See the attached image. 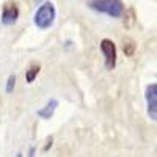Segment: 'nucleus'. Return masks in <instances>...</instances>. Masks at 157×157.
Instances as JSON below:
<instances>
[{"label":"nucleus","instance_id":"obj_2","mask_svg":"<svg viewBox=\"0 0 157 157\" xmlns=\"http://www.w3.org/2000/svg\"><path fill=\"white\" fill-rule=\"evenodd\" d=\"M55 21V6L52 3H44L35 13V25L41 30L49 29Z\"/></svg>","mask_w":157,"mask_h":157},{"label":"nucleus","instance_id":"obj_10","mask_svg":"<svg viewBox=\"0 0 157 157\" xmlns=\"http://www.w3.org/2000/svg\"><path fill=\"white\" fill-rule=\"evenodd\" d=\"M30 157H35V149H33V148L30 149Z\"/></svg>","mask_w":157,"mask_h":157},{"label":"nucleus","instance_id":"obj_12","mask_svg":"<svg viewBox=\"0 0 157 157\" xmlns=\"http://www.w3.org/2000/svg\"><path fill=\"white\" fill-rule=\"evenodd\" d=\"M35 2H36V3H38V2H43V0H35Z\"/></svg>","mask_w":157,"mask_h":157},{"label":"nucleus","instance_id":"obj_5","mask_svg":"<svg viewBox=\"0 0 157 157\" xmlns=\"http://www.w3.org/2000/svg\"><path fill=\"white\" fill-rule=\"evenodd\" d=\"M19 17V8L14 2H6L2 10V24L13 25Z\"/></svg>","mask_w":157,"mask_h":157},{"label":"nucleus","instance_id":"obj_9","mask_svg":"<svg viewBox=\"0 0 157 157\" xmlns=\"http://www.w3.org/2000/svg\"><path fill=\"white\" fill-rule=\"evenodd\" d=\"M14 85H16V77L10 75L8 80H6V93H11V91L14 90Z\"/></svg>","mask_w":157,"mask_h":157},{"label":"nucleus","instance_id":"obj_3","mask_svg":"<svg viewBox=\"0 0 157 157\" xmlns=\"http://www.w3.org/2000/svg\"><path fill=\"white\" fill-rule=\"evenodd\" d=\"M101 52L105 58V68L113 69L116 64V46L110 39H102L101 41Z\"/></svg>","mask_w":157,"mask_h":157},{"label":"nucleus","instance_id":"obj_11","mask_svg":"<svg viewBox=\"0 0 157 157\" xmlns=\"http://www.w3.org/2000/svg\"><path fill=\"white\" fill-rule=\"evenodd\" d=\"M16 157H24V155H22V154H17V155H16Z\"/></svg>","mask_w":157,"mask_h":157},{"label":"nucleus","instance_id":"obj_6","mask_svg":"<svg viewBox=\"0 0 157 157\" xmlns=\"http://www.w3.org/2000/svg\"><path fill=\"white\" fill-rule=\"evenodd\" d=\"M58 107V101L57 99H52L47 102V105L41 110H38V116L39 118H44V120H49V118L55 113V109Z\"/></svg>","mask_w":157,"mask_h":157},{"label":"nucleus","instance_id":"obj_7","mask_svg":"<svg viewBox=\"0 0 157 157\" xmlns=\"http://www.w3.org/2000/svg\"><path fill=\"white\" fill-rule=\"evenodd\" d=\"M135 49H137L135 43H134L130 38H126V39H124V46H123L124 54H126L127 57H132V55L135 54Z\"/></svg>","mask_w":157,"mask_h":157},{"label":"nucleus","instance_id":"obj_8","mask_svg":"<svg viewBox=\"0 0 157 157\" xmlns=\"http://www.w3.org/2000/svg\"><path fill=\"white\" fill-rule=\"evenodd\" d=\"M38 74H39V66L38 64H32V66L27 69V74H25V80H27V83L35 82V78H36Z\"/></svg>","mask_w":157,"mask_h":157},{"label":"nucleus","instance_id":"obj_1","mask_svg":"<svg viewBox=\"0 0 157 157\" xmlns=\"http://www.w3.org/2000/svg\"><path fill=\"white\" fill-rule=\"evenodd\" d=\"M88 6L112 17H120L124 11V5L121 0H88Z\"/></svg>","mask_w":157,"mask_h":157},{"label":"nucleus","instance_id":"obj_4","mask_svg":"<svg viewBox=\"0 0 157 157\" xmlns=\"http://www.w3.org/2000/svg\"><path fill=\"white\" fill-rule=\"evenodd\" d=\"M146 104H148V115L151 121H157V83H151L146 86Z\"/></svg>","mask_w":157,"mask_h":157}]
</instances>
